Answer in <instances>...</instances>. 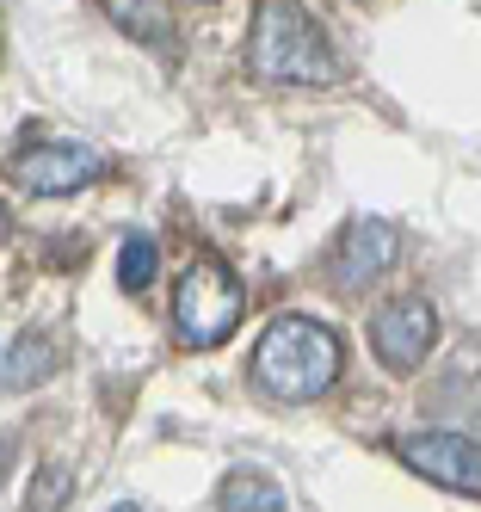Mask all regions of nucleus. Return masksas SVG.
I'll list each match as a JSON object with an SVG mask.
<instances>
[{"mask_svg":"<svg viewBox=\"0 0 481 512\" xmlns=\"http://www.w3.org/2000/svg\"><path fill=\"white\" fill-rule=\"evenodd\" d=\"M389 266H395V229L377 223V216H358V223L346 229V241L333 247V278H340L346 290L377 284Z\"/></svg>","mask_w":481,"mask_h":512,"instance_id":"obj_7","label":"nucleus"},{"mask_svg":"<svg viewBox=\"0 0 481 512\" xmlns=\"http://www.w3.org/2000/svg\"><path fill=\"white\" fill-rule=\"evenodd\" d=\"M247 297H241V284L229 266H216V260H198V266H185L179 284H173V327H179V340L185 346H222L235 334V321H241Z\"/></svg>","mask_w":481,"mask_h":512,"instance_id":"obj_3","label":"nucleus"},{"mask_svg":"<svg viewBox=\"0 0 481 512\" xmlns=\"http://www.w3.org/2000/svg\"><path fill=\"white\" fill-rule=\"evenodd\" d=\"M105 13H111L118 31H130V38H142V44H167L173 38L167 0H105Z\"/></svg>","mask_w":481,"mask_h":512,"instance_id":"obj_10","label":"nucleus"},{"mask_svg":"<svg viewBox=\"0 0 481 512\" xmlns=\"http://www.w3.org/2000/svg\"><path fill=\"white\" fill-rule=\"evenodd\" d=\"M284 506H290L284 488L259 469H235V475H222V488H216V512H284Z\"/></svg>","mask_w":481,"mask_h":512,"instance_id":"obj_9","label":"nucleus"},{"mask_svg":"<svg viewBox=\"0 0 481 512\" xmlns=\"http://www.w3.org/2000/svg\"><path fill=\"white\" fill-rule=\"evenodd\" d=\"M395 457L414 475H426V482L481 500V445L475 438H463V432H401Z\"/></svg>","mask_w":481,"mask_h":512,"instance_id":"obj_4","label":"nucleus"},{"mask_svg":"<svg viewBox=\"0 0 481 512\" xmlns=\"http://www.w3.org/2000/svg\"><path fill=\"white\" fill-rule=\"evenodd\" d=\"M68 494H74V475H68L62 463H50V469H37V475H31V488H25V512H62V506H68Z\"/></svg>","mask_w":481,"mask_h":512,"instance_id":"obj_12","label":"nucleus"},{"mask_svg":"<svg viewBox=\"0 0 481 512\" xmlns=\"http://www.w3.org/2000/svg\"><path fill=\"white\" fill-rule=\"evenodd\" d=\"M247 68L259 81H284V87H333V75H340L333 44L296 0H259L247 31Z\"/></svg>","mask_w":481,"mask_h":512,"instance_id":"obj_2","label":"nucleus"},{"mask_svg":"<svg viewBox=\"0 0 481 512\" xmlns=\"http://www.w3.org/2000/svg\"><path fill=\"white\" fill-rule=\"evenodd\" d=\"M155 272H161V247L148 241V235H130V241L118 247V284L136 297V290L155 284Z\"/></svg>","mask_w":481,"mask_h":512,"instance_id":"obj_11","label":"nucleus"},{"mask_svg":"<svg viewBox=\"0 0 481 512\" xmlns=\"http://www.w3.org/2000/svg\"><path fill=\"white\" fill-rule=\"evenodd\" d=\"M50 371H56L50 334H19L7 352H0V389H31V383H44Z\"/></svg>","mask_w":481,"mask_h":512,"instance_id":"obj_8","label":"nucleus"},{"mask_svg":"<svg viewBox=\"0 0 481 512\" xmlns=\"http://www.w3.org/2000/svg\"><path fill=\"white\" fill-rule=\"evenodd\" d=\"M432 340H438V315H432L426 297H395L370 315V352H377V364H389L401 377L426 364Z\"/></svg>","mask_w":481,"mask_h":512,"instance_id":"obj_5","label":"nucleus"},{"mask_svg":"<svg viewBox=\"0 0 481 512\" xmlns=\"http://www.w3.org/2000/svg\"><path fill=\"white\" fill-rule=\"evenodd\" d=\"M0 241H7V223H0Z\"/></svg>","mask_w":481,"mask_h":512,"instance_id":"obj_13","label":"nucleus"},{"mask_svg":"<svg viewBox=\"0 0 481 512\" xmlns=\"http://www.w3.org/2000/svg\"><path fill=\"white\" fill-rule=\"evenodd\" d=\"M340 364H346V346L333 327L309 315H278L253 346V383L278 401H315L340 383Z\"/></svg>","mask_w":481,"mask_h":512,"instance_id":"obj_1","label":"nucleus"},{"mask_svg":"<svg viewBox=\"0 0 481 512\" xmlns=\"http://www.w3.org/2000/svg\"><path fill=\"white\" fill-rule=\"evenodd\" d=\"M19 186L37 198H62V192H81L87 179L105 173V155L93 142H44V149H25L19 155Z\"/></svg>","mask_w":481,"mask_h":512,"instance_id":"obj_6","label":"nucleus"},{"mask_svg":"<svg viewBox=\"0 0 481 512\" xmlns=\"http://www.w3.org/2000/svg\"><path fill=\"white\" fill-rule=\"evenodd\" d=\"M118 512H136V506H118Z\"/></svg>","mask_w":481,"mask_h":512,"instance_id":"obj_14","label":"nucleus"}]
</instances>
